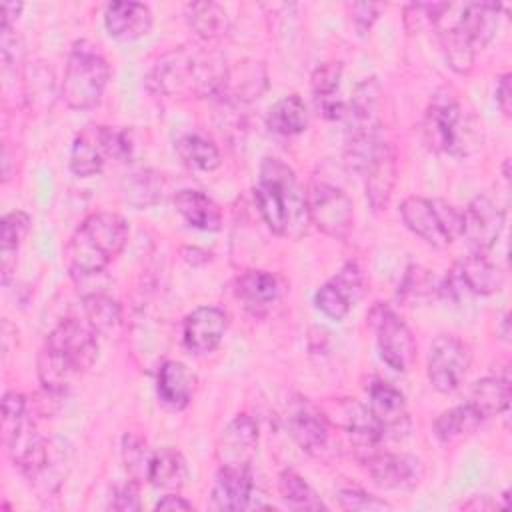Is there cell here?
I'll return each mask as SVG.
<instances>
[{
    "label": "cell",
    "mask_w": 512,
    "mask_h": 512,
    "mask_svg": "<svg viewBox=\"0 0 512 512\" xmlns=\"http://www.w3.org/2000/svg\"><path fill=\"white\" fill-rule=\"evenodd\" d=\"M98 360V334L76 318L62 320L38 352L36 368L44 390L64 394Z\"/></svg>",
    "instance_id": "obj_1"
},
{
    "label": "cell",
    "mask_w": 512,
    "mask_h": 512,
    "mask_svg": "<svg viewBox=\"0 0 512 512\" xmlns=\"http://www.w3.org/2000/svg\"><path fill=\"white\" fill-rule=\"evenodd\" d=\"M228 68L198 46H178L156 60L148 74V88L168 98L220 96Z\"/></svg>",
    "instance_id": "obj_2"
},
{
    "label": "cell",
    "mask_w": 512,
    "mask_h": 512,
    "mask_svg": "<svg viewBox=\"0 0 512 512\" xmlns=\"http://www.w3.org/2000/svg\"><path fill=\"white\" fill-rule=\"evenodd\" d=\"M254 196L262 220L274 234L300 238L306 232L310 224L306 192L286 162L272 156L260 162Z\"/></svg>",
    "instance_id": "obj_3"
},
{
    "label": "cell",
    "mask_w": 512,
    "mask_h": 512,
    "mask_svg": "<svg viewBox=\"0 0 512 512\" xmlns=\"http://www.w3.org/2000/svg\"><path fill=\"white\" fill-rule=\"evenodd\" d=\"M128 222L114 212L90 214L72 234L66 246V262L72 276L90 278L106 270L128 242Z\"/></svg>",
    "instance_id": "obj_4"
},
{
    "label": "cell",
    "mask_w": 512,
    "mask_h": 512,
    "mask_svg": "<svg viewBox=\"0 0 512 512\" xmlns=\"http://www.w3.org/2000/svg\"><path fill=\"white\" fill-rule=\"evenodd\" d=\"M422 136L430 150L454 158H466L482 146V126L466 114L448 88L432 96L424 114Z\"/></svg>",
    "instance_id": "obj_5"
},
{
    "label": "cell",
    "mask_w": 512,
    "mask_h": 512,
    "mask_svg": "<svg viewBox=\"0 0 512 512\" xmlns=\"http://www.w3.org/2000/svg\"><path fill=\"white\" fill-rule=\"evenodd\" d=\"M380 102L382 90L376 78L362 80L352 94L346 110V146L344 156L350 168L364 172L366 164L372 160L380 140Z\"/></svg>",
    "instance_id": "obj_6"
},
{
    "label": "cell",
    "mask_w": 512,
    "mask_h": 512,
    "mask_svg": "<svg viewBox=\"0 0 512 512\" xmlns=\"http://www.w3.org/2000/svg\"><path fill=\"white\" fill-rule=\"evenodd\" d=\"M110 80V66L94 44L80 40L72 46L60 94L72 110L94 108Z\"/></svg>",
    "instance_id": "obj_7"
},
{
    "label": "cell",
    "mask_w": 512,
    "mask_h": 512,
    "mask_svg": "<svg viewBox=\"0 0 512 512\" xmlns=\"http://www.w3.org/2000/svg\"><path fill=\"white\" fill-rule=\"evenodd\" d=\"M402 222L432 248H446L462 232V212L440 198L408 196L400 204Z\"/></svg>",
    "instance_id": "obj_8"
},
{
    "label": "cell",
    "mask_w": 512,
    "mask_h": 512,
    "mask_svg": "<svg viewBox=\"0 0 512 512\" xmlns=\"http://www.w3.org/2000/svg\"><path fill=\"white\" fill-rule=\"evenodd\" d=\"M368 322L376 332L380 358L396 372L410 370L416 360V340L408 324L384 302L372 306Z\"/></svg>",
    "instance_id": "obj_9"
},
{
    "label": "cell",
    "mask_w": 512,
    "mask_h": 512,
    "mask_svg": "<svg viewBox=\"0 0 512 512\" xmlns=\"http://www.w3.org/2000/svg\"><path fill=\"white\" fill-rule=\"evenodd\" d=\"M308 216L320 232L330 238L346 240L354 224V206L348 194L328 182H314L306 192Z\"/></svg>",
    "instance_id": "obj_10"
},
{
    "label": "cell",
    "mask_w": 512,
    "mask_h": 512,
    "mask_svg": "<svg viewBox=\"0 0 512 512\" xmlns=\"http://www.w3.org/2000/svg\"><path fill=\"white\" fill-rule=\"evenodd\" d=\"M322 414L328 424L344 430L352 438L356 458L362 460L372 450L380 448L382 432L370 414L368 406L360 404L354 398H334L322 406Z\"/></svg>",
    "instance_id": "obj_11"
},
{
    "label": "cell",
    "mask_w": 512,
    "mask_h": 512,
    "mask_svg": "<svg viewBox=\"0 0 512 512\" xmlns=\"http://www.w3.org/2000/svg\"><path fill=\"white\" fill-rule=\"evenodd\" d=\"M4 426V448L14 466L34 480L46 464L50 442L38 432L34 418L26 412L16 420L2 422Z\"/></svg>",
    "instance_id": "obj_12"
},
{
    "label": "cell",
    "mask_w": 512,
    "mask_h": 512,
    "mask_svg": "<svg viewBox=\"0 0 512 512\" xmlns=\"http://www.w3.org/2000/svg\"><path fill=\"white\" fill-rule=\"evenodd\" d=\"M472 362L470 348L452 334H440L428 352V380L430 384L442 392H454Z\"/></svg>",
    "instance_id": "obj_13"
},
{
    "label": "cell",
    "mask_w": 512,
    "mask_h": 512,
    "mask_svg": "<svg viewBox=\"0 0 512 512\" xmlns=\"http://www.w3.org/2000/svg\"><path fill=\"white\" fill-rule=\"evenodd\" d=\"M366 466L374 484L386 490H412L422 482L424 468L416 456L392 454L386 450H372L360 460Z\"/></svg>",
    "instance_id": "obj_14"
},
{
    "label": "cell",
    "mask_w": 512,
    "mask_h": 512,
    "mask_svg": "<svg viewBox=\"0 0 512 512\" xmlns=\"http://www.w3.org/2000/svg\"><path fill=\"white\" fill-rule=\"evenodd\" d=\"M364 294V276L354 262H348L340 268V272L322 284L314 296L316 308L332 318L342 320L348 316L350 308L362 298Z\"/></svg>",
    "instance_id": "obj_15"
},
{
    "label": "cell",
    "mask_w": 512,
    "mask_h": 512,
    "mask_svg": "<svg viewBox=\"0 0 512 512\" xmlns=\"http://www.w3.org/2000/svg\"><path fill=\"white\" fill-rule=\"evenodd\" d=\"M504 228V210L490 198L476 196L462 212V232L472 252H488L500 238Z\"/></svg>",
    "instance_id": "obj_16"
},
{
    "label": "cell",
    "mask_w": 512,
    "mask_h": 512,
    "mask_svg": "<svg viewBox=\"0 0 512 512\" xmlns=\"http://www.w3.org/2000/svg\"><path fill=\"white\" fill-rule=\"evenodd\" d=\"M258 448V426L248 414L234 416L218 436L216 460L224 468H250Z\"/></svg>",
    "instance_id": "obj_17"
},
{
    "label": "cell",
    "mask_w": 512,
    "mask_h": 512,
    "mask_svg": "<svg viewBox=\"0 0 512 512\" xmlns=\"http://www.w3.org/2000/svg\"><path fill=\"white\" fill-rule=\"evenodd\" d=\"M368 410L374 416L382 438H402L410 430V416L404 394L384 380H376L368 388Z\"/></svg>",
    "instance_id": "obj_18"
},
{
    "label": "cell",
    "mask_w": 512,
    "mask_h": 512,
    "mask_svg": "<svg viewBox=\"0 0 512 512\" xmlns=\"http://www.w3.org/2000/svg\"><path fill=\"white\" fill-rule=\"evenodd\" d=\"M228 328V316L216 306H200L192 310L182 324L184 346L192 354H210L214 352Z\"/></svg>",
    "instance_id": "obj_19"
},
{
    "label": "cell",
    "mask_w": 512,
    "mask_h": 512,
    "mask_svg": "<svg viewBox=\"0 0 512 512\" xmlns=\"http://www.w3.org/2000/svg\"><path fill=\"white\" fill-rule=\"evenodd\" d=\"M108 158H110L108 126L92 124L76 134L70 148L68 166L72 174L80 178H88L102 172Z\"/></svg>",
    "instance_id": "obj_20"
},
{
    "label": "cell",
    "mask_w": 512,
    "mask_h": 512,
    "mask_svg": "<svg viewBox=\"0 0 512 512\" xmlns=\"http://www.w3.org/2000/svg\"><path fill=\"white\" fill-rule=\"evenodd\" d=\"M288 432L292 440L308 454H320L330 440V424L322 410L300 400L288 412Z\"/></svg>",
    "instance_id": "obj_21"
},
{
    "label": "cell",
    "mask_w": 512,
    "mask_h": 512,
    "mask_svg": "<svg viewBox=\"0 0 512 512\" xmlns=\"http://www.w3.org/2000/svg\"><path fill=\"white\" fill-rule=\"evenodd\" d=\"M152 12L142 2H112L104 10L108 34L120 42H132L152 30Z\"/></svg>",
    "instance_id": "obj_22"
},
{
    "label": "cell",
    "mask_w": 512,
    "mask_h": 512,
    "mask_svg": "<svg viewBox=\"0 0 512 512\" xmlns=\"http://www.w3.org/2000/svg\"><path fill=\"white\" fill-rule=\"evenodd\" d=\"M364 176H366V198L370 206L376 212L386 210L396 184V154L390 148V144L382 142L376 148L372 160L364 168Z\"/></svg>",
    "instance_id": "obj_23"
},
{
    "label": "cell",
    "mask_w": 512,
    "mask_h": 512,
    "mask_svg": "<svg viewBox=\"0 0 512 512\" xmlns=\"http://www.w3.org/2000/svg\"><path fill=\"white\" fill-rule=\"evenodd\" d=\"M254 492L250 468L218 466L212 486V508L216 510H244L250 506Z\"/></svg>",
    "instance_id": "obj_24"
},
{
    "label": "cell",
    "mask_w": 512,
    "mask_h": 512,
    "mask_svg": "<svg viewBox=\"0 0 512 512\" xmlns=\"http://www.w3.org/2000/svg\"><path fill=\"white\" fill-rule=\"evenodd\" d=\"M196 376L188 370L186 364L178 360H166L160 364L156 374V392L158 400L168 410H184L194 394Z\"/></svg>",
    "instance_id": "obj_25"
},
{
    "label": "cell",
    "mask_w": 512,
    "mask_h": 512,
    "mask_svg": "<svg viewBox=\"0 0 512 512\" xmlns=\"http://www.w3.org/2000/svg\"><path fill=\"white\" fill-rule=\"evenodd\" d=\"M454 272L464 286V290L480 296H490L502 290L504 286V274L502 270L492 264L484 254L472 252L466 258L458 260L454 266Z\"/></svg>",
    "instance_id": "obj_26"
},
{
    "label": "cell",
    "mask_w": 512,
    "mask_h": 512,
    "mask_svg": "<svg viewBox=\"0 0 512 512\" xmlns=\"http://www.w3.org/2000/svg\"><path fill=\"white\" fill-rule=\"evenodd\" d=\"M174 206L178 214L196 230L216 232L222 226V212L218 204L200 190H178L174 194Z\"/></svg>",
    "instance_id": "obj_27"
},
{
    "label": "cell",
    "mask_w": 512,
    "mask_h": 512,
    "mask_svg": "<svg viewBox=\"0 0 512 512\" xmlns=\"http://www.w3.org/2000/svg\"><path fill=\"white\" fill-rule=\"evenodd\" d=\"M502 4L498 2H472L466 4L462 14L456 18L458 26L472 40L476 50H482L496 36L500 22Z\"/></svg>",
    "instance_id": "obj_28"
},
{
    "label": "cell",
    "mask_w": 512,
    "mask_h": 512,
    "mask_svg": "<svg viewBox=\"0 0 512 512\" xmlns=\"http://www.w3.org/2000/svg\"><path fill=\"white\" fill-rule=\"evenodd\" d=\"M30 230V216L22 210H12L4 214L0 222V272L2 284L6 286L16 270L18 250Z\"/></svg>",
    "instance_id": "obj_29"
},
{
    "label": "cell",
    "mask_w": 512,
    "mask_h": 512,
    "mask_svg": "<svg viewBox=\"0 0 512 512\" xmlns=\"http://www.w3.org/2000/svg\"><path fill=\"white\" fill-rule=\"evenodd\" d=\"M236 296L244 302L254 314L266 310L278 298V280L266 270H246L236 278L234 284Z\"/></svg>",
    "instance_id": "obj_30"
},
{
    "label": "cell",
    "mask_w": 512,
    "mask_h": 512,
    "mask_svg": "<svg viewBox=\"0 0 512 512\" xmlns=\"http://www.w3.org/2000/svg\"><path fill=\"white\" fill-rule=\"evenodd\" d=\"M188 478V466L184 456L174 448H164L152 454L148 482L164 492H178Z\"/></svg>",
    "instance_id": "obj_31"
},
{
    "label": "cell",
    "mask_w": 512,
    "mask_h": 512,
    "mask_svg": "<svg viewBox=\"0 0 512 512\" xmlns=\"http://www.w3.org/2000/svg\"><path fill=\"white\" fill-rule=\"evenodd\" d=\"M266 126L280 136H296L308 128V110L298 94L274 102L266 114Z\"/></svg>",
    "instance_id": "obj_32"
},
{
    "label": "cell",
    "mask_w": 512,
    "mask_h": 512,
    "mask_svg": "<svg viewBox=\"0 0 512 512\" xmlns=\"http://www.w3.org/2000/svg\"><path fill=\"white\" fill-rule=\"evenodd\" d=\"M468 404L484 420L504 412L510 404V380L506 376H486L474 382Z\"/></svg>",
    "instance_id": "obj_33"
},
{
    "label": "cell",
    "mask_w": 512,
    "mask_h": 512,
    "mask_svg": "<svg viewBox=\"0 0 512 512\" xmlns=\"http://www.w3.org/2000/svg\"><path fill=\"white\" fill-rule=\"evenodd\" d=\"M164 188H166L164 178L158 172L148 168L126 174V178L122 180L124 200L138 210L156 206L164 196Z\"/></svg>",
    "instance_id": "obj_34"
},
{
    "label": "cell",
    "mask_w": 512,
    "mask_h": 512,
    "mask_svg": "<svg viewBox=\"0 0 512 512\" xmlns=\"http://www.w3.org/2000/svg\"><path fill=\"white\" fill-rule=\"evenodd\" d=\"M186 24L202 40H216L228 30V16L216 2H192L184 10Z\"/></svg>",
    "instance_id": "obj_35"
},
{
    "label": "cell",
    "mask_w": 512,
    "mask_h": 512,
    "mask_svg": "<svg viewBox=\"0 0 512 512\" xmlns=\"http://www.w3.org/2000/svg\"><path fill=\"white\" fill-rule=\"evenodd\" d=\"M440 44H442L448 66L456 74H468L474 68L478 50L472 44V40L466 36V32L458 26L456 20L440 28Z\"/></svg>",
    "instance_id": "obj_36"
},
{
    "label": "cell",
    "mask_w": 512,
    "mask_h": 512,
    "mask_svg": "<svg viewBox=\"0 0 512 512\" xmlns=\"http://www.w3.org/2000/svg\"><path fill=\"white\" fill-rule=\"evenodd\" d=\"M482 420L484 418L466 402L450 410H444L434 420V436L440 442H454L462 436L472 434L482 424Z\"/></svg>",
    "instance_id": "obj_37"
},
{
    "label": "cell",
    "mask_w": 512,
    "mask_h": 512,
    "mask_svg": "<svg viewBox=\"0 0 512 512\" xmlns=\"http://www.w3.org/2000/svg\"><path fill=\"white\" fill-rule=\"evenodd\" d=\"M278 490L286 506L292 510H326V504L296 470L280 472Z\"/></svg>",
    "instance_id": "obj_38"
},
{
    "label": "cell",
    "mask_w": 512,
    "mask_h": 512,
    "mask_svg": "<svg viewBox=\"0 0 512 512\" xmlns=\"http://www.w3.org/2000/svg\"><path fill=\"white\" fill-rule=\"evenodd\" d=\"M82 306H84V320L90 324V328L96 334H106L120 324V318H122L120 304L104 292L84 294Z\"/></svg>",
    "instance_id": "obj_39"
},
{
    "label": "cell",
    "mask_w": 512,
    "mask_h": 512,
    "mask_svg": "<svg viewBox=\"0 0 512 512\" xmlns=\"http://www.w3.org/2000/svg\"><path fill=\"white\" fill-rule=\"evenodd\" d=\"M176 150L180 154V158L196 170L202 172H212L220 166V150L218 146L200 136V134H184L178 142H176Z\"/></svg>",
    "instance_id": "obj_40"
},
{
    "label": "cell",
    "mask_w": 512,
    "mask_h": 512,
    "mask_svg": "<svg viewBox=\"0 0 512 512\" xmlns=\"http://www.w3.org/2000/svg\"><path fill=\"white\" fill-rule=\"evenodd\" d=\"M438 286H440V282H436V278L430 270L412 264L406 268L404 278L398 286V298L406 304H416V302L428 300L434 294H438Z\"/></svg>",
    "instance_id": "obj_41"
},
{
    "label": "cell",
    "mask_w": 512,
    "mask_h": 512,
    "mask_svg": "<svg viewBox=\"0 0 512 512\" xmlns=\"http://www.w3.org/2000/svg\"><path fill=\"white\" fill-rule=\"evenodd\" d=\"M122 460L124 468L130 474V480L142 482L148 480V470L152 462V452L148 450V444L134 434H126L122 438Z\"/></svg>",
    "instance_id": "obj_42"
},
{
    "label": "cell",
    "mask_w": 512,
    "mask_h": 512,
    "mask_svg": "<svg viewBox=\"0 0 512 512\" xmlns=\"http://www.w3.org/2000/svg\"><path fill=\"white\" fill-rule=\"evenodd\" d=\"M342 80V62H324L314 68L310 76V86L314 100L336 98Z\"/></svg>",
    "instance_id": "obj_43"
},
{
    "label": "cell",
    "mask_w": 512,
    "mask_h": 512,
    "mask_svg": "<svg viewBox=\"0 0 512 512\" xmlns=\"http://www.w3.org/2000/svg\"><path fill=\"white\" fill-rule=\"evenodd\" d=\"M338 502L340 508L348 512H382V510H392V504L386 500L368 494L360 488H344L338 492Z\"/></svg>",
    "instance_id": "obj_44"
},
{
    "label": "cell",
    "mask_w": 512,
    "mask_h": 512,
    "mask_svg": "<svg viewBox=\"0 0 512 512\" xmlns=\"http://www.w3.org/2000/svg\"><path fill=\"white\" fill-rule=\"evenodd\" d=\"M52 72L44 66H30L28 68V80H26V86H28V96L36 102V100H42L46 104V96H52Z\"/></svg>",
    "instance_id": "obj_45"
},
{
    "label": "cell",
    "mask_w": 512,
    "mask_h": 512,
    "mask_svg": "<svg viewBox=\"0 0 512 512\" xmlns=\"http://www.w3.org/2000/svg\"><path fill=\"white\" fill-rule=\"evenodd\" d=\"M138 482L128 480L124 486H118L112 492L110 508L120 510V512H134L140 510V496H138Z\"/></svg>",
    "instance_id": "obj_46"
},
{
    "label": "cell",
    "mask_w": 512,
    "mask_h": 512,
    "mask_svg": "<svg viewBox=\"0 0 512 512\" xmlns=\"http://www.w3.org/2000/svg\"><path fill=\"white\" fill-rule=\"evenodd\" d=\"M348 8H350L352 24L358 34H366L372 28V24L378 20L380 6L372 4V2H354Z\"/></svg>",
    "instance_id": "obj_47"
},
{
    "label": "cell",
    "mask_w": 512,
    "mask_h": 512,
    "mask_svg": "<svg viewBox=\"0 0 512 512\" xmlns=\"http://www.w3.org/2000/svg\"><path fill=\"white\" fill-rule=\"evenodd\" d=\"M0 52H2V62H4V68L16 64V60H20V54H22V44H20V38L18 34L14 32L12 26H6L2 24V34H0Z\"/></svg>",
    "instance_id": "obj_48"
},
{
    "label": "cell",
    "mask_w": 512,
    "mask_h": 512,
    "mask_svg": "<svg viewBox=\"0 0 512 512\" xmlns=\"http://www.w3.org/2000/svg\"><path fill=\"white\" fill-rule=\"evenodd\" d=\"M28 412V402L18 392H6L2 398V422L16 420Z\"/></svg>",
    "instance_id": "obj_49"
},
{
    "label": "cell",
    "mask_w": 512,
    "mask_h": 512,
    "mask_svg": "<svg viewBox=\"0 0 512 512\" xmlns=\"http://www.w3.org/2000/svg\"><path fill=\"white\" fill-rule=\"evenodd\" d=\"M510 80L512 76L510 72H506L498 78V84H496V104L506 118H510L512 114V82Z\"/></svg>",
    "instance_id": "obj_50"
},
{
    "label": "cell",
    "mask_w": 512,
    "mask_h": 512,
    "mask_svg": "<svg viewBox=\"0 0 512 512\" xmlns=\"http://www.w3.org/2000/svg\"><path fill=\"white\" fill-rule=\"evenodd\" d=\"M154 508L156 510H192V504L184 496H180L178 492H168L166 496H162L156 502Z\"/></svg>",
    "instance_id": "obj_51"
},
{
    "label": "cell",
    "mask_w": 512,
    "mask_h": 512,
    "mask_svg": "<svg viewBox=\"0 0 512 512\" xmlns=\"http://www.w3.org/2000/svg\"><path fill=\"white\" fill-rule=\"evenodd\" d=\"M182 258H184L188 264L196 266V264L208 262V260H210V254H208L206 250L196 248V246H184V248H182Z\"/></svg>",
    "instance_id": "obj_52"
},
{
    "label": "cell",
    "mask_w": 512,
    "mask_h": 512,
    "mask_svg": "<svg viewBox=\"0 0 512 512\" xmlns=\"http://www.w3.org/2000/svg\"><path fill=\"white\" fill-rule=\"evenodd\" d=\"M22 8H24V4H20V2H6V4H2V24L12 26V22L20 16Z\"/></svg>",
    "instance_id": "obj_53"
},
{
    "label": "cell",
    "mask_w": 512,
    "mask_h": 512,
    "mask_svg": "<svg viewBox=\"0 0 512 512\" xmlns=\"http://www.w3.org/2000/svg\"><path fill=\"white\" fill-rule=\"evenodd\" d=\"M496 504L490 500V496H486V494H482V496H472L470 498V502H466V504H462V508H466V510H492Z\"/></svg>",
    "instance_id": "obj_54"
},
{
    "label": "cell",
    "mask_w": 512,
    "mask_h": 512,
    "mask_svg": "<svg viewBox=\"0 0 512 512\" xmlns=\"http://www.w3.org/2000/svg\"><path fill=\"white\" fill-rule=\"evenodd\" d=\"M500 338H502L504 342L510 340V316H508V314L502 316V322H500Z\"/></svg>",
    "instance_id": "obj_55"
}]
</instances>
